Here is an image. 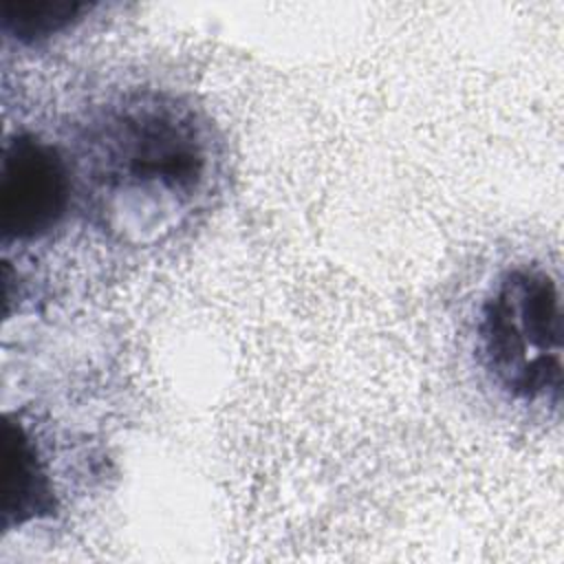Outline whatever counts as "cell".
Returning <instances> with one entry per match:
<instances>
[{
	"mask_svg": "<svg viewBox=\"0 0 564 564\" xmlns=\"http://www.w3.org/2000/svg\"><path fill=\"white\" fill-rule=\"evenodd\" d=\"M218 150L200 112L165 93H132L101 108L79 143V178L101 225L156 240L212 192Z\"/></svg>",
	"mask_w": 564,
	"mask_h": 564,
	"instance_id": "6da1fadb",
	"label": "cell"
},
{
	"mask_svg": "<svg viewBox=\"0 0 564 564\" xmlns=\"http://www.w3.org/2000/svg\"><path fill=\"white\" fill-rule=\"evenodd\" d=\"M476 352L509 399L560 408L564 313L560 282L549 269L524 262L496 278L478 308Z\"/></svg>",
	"mask_w": 564,
	"mask_h": 564,
	"instance_id": "7a4b0ae2",
	"label": "cell"
},
{
	"mask_svg": "<svg viewBox=\"0 0 564 564\" xmlns=\"http://www.w3.org/2000/svg\"><path fill=\"white\" fill-rule=\"evenodd\" d=\"M75 192L70 161L48 141L20 132L4 143L0 170L2 240H37L66 218Z\"/></svg>",
	"mask_w": 564,
	"mask_h": 564,
	"instance_id": "3957f363",
	"label": "cell"
},
{
	"mask_svg": "<svg viewBox=\"0 0 564 564\" xmlns=\"http://www.w3.org/2000/svg\"><path fill=\"white\" fill-rule=\"evenodd\" d=\"M53 511V491L22 423L4 425V516L18 524Z\"/></svg>",
	"mask_w": 564,
	"mask_h": 564,
	"instance_id": "277c9868",
	"label": "cell"
},
{
	"mask_svg": "<svg viewBox=\"0 0 564 564\" xmlns=\"http://www.w3.org/2000/svg\"><path fill=\"white\" fill-rule=\"evenodd\" d=\"M90 4L75 0H18L2 4V31L20 44H40L82 22Z\"/></svg>",
	"mask_w": 564,
	"mask_h": 564,
	"instance_id": "5b68a950",
	"label": "cell"
}]
</instances>
